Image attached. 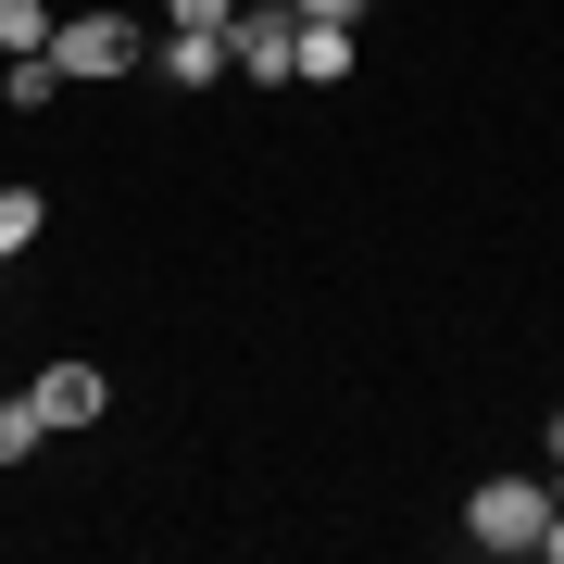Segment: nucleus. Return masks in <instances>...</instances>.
Returning <instances> with one entry per match:
<instances>
[{
  "mask_svg": "<svg viewBox=\"0 0 564 564\" xmlns=\"http://www.w3.org/2000/svg\"><path fill=\"white\" fill-rule=\"evenodd\" d=\"M39 440H51V414H39V402H0V464H25Z\"/></svg>",
  "mask_w": 564,
  "mask_h": 564,
  "instance_id": "obj_10",
  "label": "nucleus"
},
{
  "mask_svg": "<svg viewBox=\"0 0 564 564\" xmlns=\"http://www.w3.org/2000/svg\"><path fill=\"white\" fill-rule=\"evenodd\" d=\"M151 76H163V88H214V76H226V25H176V39L151 51Z\"/></svg>",
  "mask_w": 564,
  "mask_h": 564,
  "instance_id": "obj_5",
  "label": "nucleus"
},
{
  "mask_svg": "<svg viewBox=\"0 0 564 564\" xmlns=\"http://www.w3.org/2000/svg\"><path fill=\"white\" fill-rule=\"evenodd\" d=\"M540 527H552V489L540 477H477V489H464V540H477V552H527Z\"/></svg>",
  "mask_w": 564,
  "mask_h": 564,
  "instance_id": "obj_1",
  "label": "nucleus"
},
{
  "mask_svg": "<svg viewBox=\"0 0 564 564\" xmlns=\"http://www.w3.org/2000/svg\"><path fill=\"white\" fill-rule=\"evenodd\" d=\"M51 25H63L51 0H0V63H13V51H51Z\"/></svg>",
  "mask_w": 564,
  "mask_h": 564,
  "instance_id": "obj_7",
  "label": "nucleus"
},
{
  "mask_svg": "<svg viewBox=\"0 0 564 564\" xmlns=\"http://www.w3.org/2000/svg\"><path fill=\"white\" fill-rule=\"evenodd\" d=\"M239 0H163V25H226Z\"/></svg>",
  "mask_w": 564,
  "mask_h": 564,
  "instance_id": "obj_11",
  "label": "nucleus"
},
{
  "mask_svg": "<svg viewBox=\"0 0 564 564\" xmlns=\"http://www.w3.org/2000/svg\"><path fill=\"white\" fill-rule=\"evenodd\" d=\"M226 63H239V76H263V88H289L302 76V13H226Z\"/></svg>",
  "mask_w": 564,
  "mask_h": 564,
  "instance_id": "obj_3",
  "label": "nucleus"
},
{
  "mask_svg": "<svg viewBox=\"0 0 564 564\" xmlns=\"http://www.w3.org/2000/svg\"><path fill=\"white\" fill-rule=\"evenodd\" d=\"M39 226H51V202H39V188H0V263L39 239Z\"/></svg>",
  "mask_w": 564,
  "mask_h": 564,
  "instance_id": "obj_9",
  "label": "nucleus"
},
{
  "mask_svg": "<svg viewBox=\"0 0 564 564\" xmlns=\"http://www.w3.org/2000/svg\"><path fill=\"white\" fill-rule=\"evenodd\" d=\"M25 402H39L51 426H101V402H113V389H101V364H51V377L25 389Z\"/></svg>",
  "mask_w": 564,
  "mask_h": 564,
  "instance_id": "obj_4",
  "label": "nucleus"
},
{
  "mask_svg": "<svg viewBox=\"0 0 564 564\" xmlns=\"http://www.w3.org/2000/svg\"><path fill=\"white\" fill-rule=\"evenodd\" d=\"M302 76H314V88L351 76V25H302Z\"/></svg>",
  "mask_w": 564,
  "mask_h": 564,
  "instance_id": "obj_8",
  "label": "nucleus"
},
{
  "mask_svg": "<svg viewBox=\"0 0 564 564\" xmlns=\"http://www.w3.org/2000/svg\"><path fill=\"white\" fill-rule=\"evenodd\" d=\"M0 88H13V113H51V101H63V63H51V51H13Z\"/></svg>",
  "mask_w": 564,
  "mask_h": 564,
  "instance_id": "obj_6",
  "label": "nucleus"
},
{
  "mask_svg": "<svg viewBox=\"0 0 564 564\" xmlns=\"http://www.w3.org/2000/svg\"><path fill=\"white\" fill-rule=\"evenodd\" d=\"M51 63H63V88H76V76H139L151 39L113 25V13H76V25H51Z\"/></svg>",
  "mask_w": 564,
  "mask_h": 564,
  "instance_id": "obj_2",
  "label": "nucleus"
},
{
  "mask_svg": "<svg viewBox=\"0 0 564 564\" xmlns=\"http://www.w3.org/2000/svg\"><path fill=\"white\" fill-rule=\"evenodd\" d=\"M302 25H364V0H289Z\"/></svg>",
  "mask_w": 564,
  "mask_h": 564,
  "instance_id": "obj_12",
  "label": "nucleus"
},
{
  "mask_svg": "<svg viewBox=\"0 0 564 564\" xmlns=\"http://www.w3.org/2000/svg\"><path fill=\"white\" fill-rule=\"evenodd\" d=\"M552 514H564V464H552Z\"/></svg>",
  "mask_w": 564,
  "mask_h": 564,
  "instance_id": "obj_14",
  "label": "nucleus"
},
{
  "mask_svg": "<svg viewBox=\"0 0 564 564\" xmlns=\"http://www.w3.org/2000/svg\"><path fill=\"white\" fill-rule=\"evenodd\" d=\"M527 552H540V564H564V514H552V527H540V540H527Z\"/></svg>",
  "mask_w": 564,
  "mask_h": 564,
  "instance_id": "obj_13",
  "label": "nucleus"
}]
</instances>
